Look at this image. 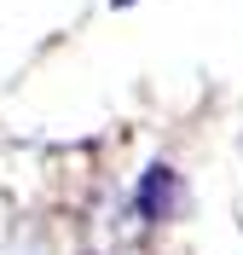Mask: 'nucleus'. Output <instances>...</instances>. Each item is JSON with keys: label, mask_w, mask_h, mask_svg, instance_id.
Here are the masks:
<instances>
[{"label": "nucleus", "mask_w": 243, "mask_h": 255, "mask_svg": "<svg viewBox=\"0 0 243 255\" xmlns=\"http://www.w3.org/2000/svg\"><path fill=\"white\" fill-rule=\"evenodd\" d=\"M133 209H139L145 221H174L179 209H185V180H179L174 168H168V162H151L145 174H139Z\"/></svg>", "instance_id": "obj_1"}]
</instances>
